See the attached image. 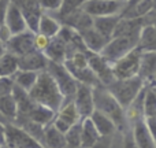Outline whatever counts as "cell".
Listing matches in <instances>:
<instances>
[{
    "label": "cell",
    "mask_w": 156,
    "mask_h": 148,
    "mask_svg": "<svg viewBox=\"0 0 156 148\" xmlns=\"http://www.w3.org/2000/svg\"><path fill=\"white\" fill-rule=\"evenodd\" d=\"M27 93L34 103L45 106V107L54 110L55 113L62 107V104L66 100L62 92H60L59 86L56 85L54 78L47 70L38 73L37 81Z\"/></svg>",
    "instance_id": "1"
},
{
    "label": "cell",
    "mask_w": 156,
    "mask_h": 148,
    "mask_svg": "<svg viewBox=\"0 0 156 148\" xmlns=\"http://www.w3.org/2000/svg\"><path fill=\"white\" fill-rule=\"evenodd\" d=\"M92 93H93V104L94 110L108 115L114 121L118 132H123L130 126L126 118L125 108L118 103V100L111 95V92L107 89V86L99 85L92 86Z\"/></svg>",
    "instance_id": "2"
},
{
    "label": "cell",
    "mask_w": 156,
    "mask_h": 148,
    "mask_svg": "<svg viewBox=\"0 0 156 148\" xmlns=\"http://www.w3.org/2000/svg\"><path fill=\"white\" fill-rule=\"evenodd\" d=\"M147 84L138 75L130 78H115L111 84L107 85V89L111 92L114 97L118 100V103L123 108H126L133 100L137 97V95L144 89Z\"/></svg>",
    "instance_id": "3"
},
{
    "label": "cell",
    "mask_w": 156,
    "mask_h": 148,
    "mask_svg": "<svg viewBox=\"0 0 156 148\" xmlns=\"http://www.w3.org/2000/svg\"><path fill=\"white\" fill-rule=\"evenodd\" d=\"M137 37H129V36H114L105 43L99 54L112 65L119 58L126 55L132 49L137 48Z\"/></svg>",
    "instance_id": "4"
},
{
    "label": "cell",
    "mask_w": 156,
    "mask_h": 148,
    "mask_svg": "<svg viewBox=\"0 0 156 148\" xmlns=\"http://www.w3.org/2000/svg\"><path fill=\"white\" fill-rule=\"evenodd\" d=\"M4 146L10 148H43L40 141L14 122H5L4 125Z\"/></svg>",
    "instance_id": "5"
},
{
    "label": "cell",
    "mask_w": 156,
    "mask_h": 148,
    "mask_svg": "<svg viewBox=\"0 0 156 148\" xmlns=\"http://www.w3.org/2000/svg\"><path fill=\"white\" fill-rule=\"evenodd\" d=\"M47 71L51 74V77L54 78V81L56 82V85L59 86L62 95L65 96L66 100L73 99V95L77 89L78 81L73 77V74L67 70L63 63L58 62H48L47 66Z\"/></svg>",
    "instance_id": "6"
},
{
    "label": "cell",
    "mask_w": 156,
    "mask_h": 148,
    "mask_svg": "<svg viewBox=\"0 0 156 148\" xmlns=\"http://www.w3.org/2000/svg\"><path fill=\"white\" fill-rule=\"evenodd\" d=\"M81 8L92 18L122 15L126 8V0H85Z\"/></svg>",
    "instance_id": "7"
},
{
    "label": "cell",
    "mask_w": 156,
    "mask_h": 148,
    "mask_svg": "<svg viewBox=\"0 0 156 148\" xmlns=\"http://www.w3.org/2000/svg\"><path fill=\"white\" fill-rule=\"evenodd\" d=\"M140 54H141L140 49L134 48L130 52H127L126 55H123L122 58H119L118 60H115L111 65L114 77L121 80V78H130L134 77V75H138Z\"/></svg>",
    "instance_id": "8"
},
{
    "label": "cell",
    "mask_w": 156,
    "mask_h": 148,
    "mask_svg": "<svg viewBox=\"0 0 156 148\" xmlns=\"http://www.w3.org/2000/svg\"><path fill=\"white\" fill-rule=\"evenodd\" d=\"M86 56H88V66L94 73L96 78L99 80V82L101 84V85L107 86L108 84H111L115 80V77H114V74H112L111 63L107 62L101 55L96 54V52L86 51Z\"/></svg>",
    "instance_id": "9"
},
{
    "label": "cell",
    "mask_w": 156,
    "mask_h": 148,
    "mask_svg": "<svg viewBox=\"0 0 156 148\" xmlns=\"http://www.w3.org/2000/svg\"><path fill=\"white\" fill-rule=\"evenodd\" d=\"M34 36L36 33L32 30H25V32L16 33L12 34L11 38L4 44L5 49L11 54H14L15 56H22V55L32 52L36 49L34 47Z\"/></svg>",
    "instance_id": "10"
},
{
    "label": "cell",
    "mask_w": 156,
    "mask_h": 148,
    "mask_svg": "<svg viewBox=\"0 0 156 148\" xmlns=\"http://www.w3.org/2000/svg\"><path fill=\"white\" fill-rule=\"evenodd\" d=\"M73 103L76 106L78 114L81 118H86L89 117L94 110L93 104V93H92V86L86 85V84L78 82L77 89L73 95Z\"/></svg>",
    "instance_id": "11"
},
{
    "label": "cell",
    "mask_w": 156,
    "mask_h": 148,
    "mask_svg": "<svg viewBox=\"0 0 156 148\" xmlns=\"http://www.w3.org/2000/svg\"><path fill=\"white\" fill-rule=\"evenodd\" d=\"M4 25L11 30L12 34L27 30V25H26V21H25L23 14H22V10L19 8V5L14 0L8 2L7 13H5V18H4Z\"/></svg>",
    "instance_id": "12"
},
{
    "label": "cell",
    "mask_w": 156,
    "mask_h": 148,
    "mask_svg": "<svg viewBox=\"0 0 156 148\" xmlns=\"http://www.w3.org/2000/svg\"><path fill=\"white\" fill-rule=\"evenodd\" d=\"M138 77L145 84H156V51H141Z\"/></svg>",
    "instance_id": "13"
},
{
    "label": "cell",
    "mask_w": 156,
    "mask_h": 148,
    "mask_svg": "<svg viewBox=\"0 0 156 148\" xmlns=\"http://www.w3.org/2000/svg\"><path fill=\"white\" fill-rule=\"evenodd\" d=\"M49 60L47 59V56L44 55V52L41 51H34L27 52V54L18 56V65L21 70H30V71H44L47 70Z\"/></svg>",
    "instance_id": "14"
},
{
    "label": "cell",
    "mask_w": 156,
    "mask_h": 148,
    "mask_svg": "<svg viewBox=\"0 0 156 148\" xmlns=\"http://www.w3.org/2000/svg\"><path fill=\"white\" fill-rule=\"evenodd\" d=\"M55 114L56 113H55L54 110L33 102V104L30 106L27 113L25 114L23 117H21V118H16L14 122L27 119V121H32V122H36V124L43 125V126H47V125L52 124V121H54V118H55Z\"/></svg>",
    "instance_id": "15"
},
{
    "label": "cell",
    "mask_w": 156,
    "mask_h": 148,
    "mask_svg": "<svg viewBox=\"0 0 156 148\" xmlns=\"http://www.w3.org/2000/svg\"><path fill=\"white\" fill-rule=\"evenodd\" d=\"M144 18H126L121 16L114 29V36H129V37H137L140 34V30L144 25Z\"/></svg>",
    "instance_id": "16"
},
{
    "label": "cell",
    "mask_w": 156,
    "mask_h": 148,
    "mask_svg": "<svg viewBox=\"0 0 156 148\" xmlns=\"http://www.w3.org/2000/svg\"><path fill=\"white\" fill-rule=\"evenodd\" d=\"M130 130H132L133 139L138 148H156V140L154 136L147 129L144 119H138L136 122L130 124Z\"/></svg>",
    "instance_id": "17"
},
{
    "label": "cell",
    "mask_w": 156,
    "mask_h": 148,
    "mask_svg": "<svg viewBox=\"0 0 156 148\" xmlns=\"http://www.w3.org/2000/svg\"><path fill=\"white\" fill-rule=\"evenodd\" d=\"M60 22H62V25H66V26L74 29L76 32L81 33L82 30L92 27L93 18H92L90 15H88L82 8H80V10H76L71 14H69V15L63 16V18L60 19Z\"/></svg>",
    "instance_id": "18"
},
{
    "label": "cell",
    "mask_w": 156,
    "mask_h": 148,
    "mask_svg": "<svg viewBox=\"0 0 156 148\" xmlns=\"http://www.w3.org/2000/svg\"><path fill=\"white\" fill-rule=\"evenodd\" d=\"M62 29V22L49 13H43L38 21V26H37V32L40 34L45 36L48 38H54L58 36V33Z\"/></svg>",
    "instance_id": "19"
},
{
    "label": "cell",
    "mask_w": 156,
    "mask_h": 148,
    "mask_svg": "<svg viewBox=\"0 0 156 148\" xmlns=\"http://www.w3.org/2000/svg\"><path fill=\"white\" fill-rule=\"evenodd\" d=\"M80 36H81V40H82V44L86 51L96 52V54H99V52L101 51L103 47H104L105 43L108 41V38L101 36L97 30H94L93 27L82 30V32L80 33Z\"/></svg>",
    "instance_id": "20"
},
{
    "label": "cell",
    "mask_w": 156,
    "mask_h": 148,
    "mask_svg": "<svg viewBox=\"0 0 156 148\" xmlns=\"http://www.w3.org/2000/svg\"><path fill=\"white\" fill-rule=\"evenodd\" d=\"M43 148H67L65 133L58 130L52 124L44 128V133L41 137Z\"/></svg>",
    "instance_id": "21"
},
{
    "label": "cell",
    "mask_w": 156,
    "mask_h": 148,
    "mask_svg": "<svg viewBox=\"0 0 156 148\" xmlns=\"http://www.w3.org/2000/svg\"><path fill=\"white\" fill-rule=\"evenodd\" d=\"M140 51H156V26L149 22H144L137 40Z\"/></svg>",
    "instance_id": "22"
},
{
    "label": "cell",
    "mask_w": 156,
    "mask_h": 148,
    "mask_svg": "<svg viewBox=\"0 0 156 148\" xmlns=\"http://www.w3.org/2000/svg\"><path fill=\"white\" fill-rule=\"evenodd\" d=\"M44 55L47 56V59L49 62H58V63H63L66 60V56H67V47H66V43L56 37L51 38L47 45V48L44 49Z\"/></svg>",
    "instance_id": "23"
},
{
    "label": "cell",
    "mask_w": 156,
    "mask_h": 148,
    "mask_svg": "<svg viewBox=\"0 0 156 148\" xmlns=\"http://www.w3.org/2000/svg\"><path fill=\"white\" fill-rule=\"evenodd\" d=\"M89 118H90L92 124L94 125L100 136H112L115 132H118L112 119L105 114L100 113V111L93 110V113L89 115Z\"/></svg>",
    "instance_id": "24"
},
{
    "label": "cell",
    "mask_w": 156,
    "mask_h": 148,
    "mask_svg": "<svg viewBox=\"0 0 156 148\" xmlns=\"http://www.w3.org/2000/svg\"><path fill=\"white\" fill-rule=\"evenodd\" d=\"M121 15H107V16H96L93 18L92 22V27L94 30L100 33L101 36H104L105 38L110 40L112 37L114 29H115L116 23H118Z\"/></svg>",
    "instance_id": "25"
},
{
    "label": "cell",
    "mask_w": 156,
    "mask_h": 148,
    "mask_svg": "<svg viewBox=\"0 0 156 148\" xmlns=\"http://www.w3.org/2000/svg\"><path fill=\"white\" fill-rule=\"evenodd\" d=\"M99 137L100 135L92 124L90 118L86 117L81 119V148H90L99 140Z\"/></svg>",
    "instance_id": "26"
},
{
    "label": "cell",
    "mask_w": 156,
    "mask_h": 148,
    "mask_svg": "<svg viewBox=\"0 0 156 148\" xmlns=\"http://www.w3.org/2000/svg\"><path fill=\"white\" fill-rule=\"evenodd\" d=\"M0 114L7 122H14L18 115V107L12 93L0 96Z\"/></svg>",
    "instance_id": "27"
},
{
    "label": "cell",
    "mask_w": 156,
    "mask_h": 148,
    "mask_svg": "<svg viewBox=\"0 0 156 148\" xmlns=\"http://www.w3.org/2000/svg\"><path fill=\"white\" fill-rule=\"evenodd\" d=\"M18 70V56L5 51L0 56V77H12Z\"/></svg>",
    "instance_id": "28"
},
{
    "label": "cell",
    "mask_w": 156,
    "mask_h": 148,
    "mask_svg": "<svg viewBox=\"0 0 156 148\" xmlns=\"http://www.w3.org/2000/svg\"><path fill=\"white\" fill-rule=\"evenodd\" d=\"M37 77H38L37 71L21 70V69H19V70L12 75V80L16 86H19L21 89H23V91H26V92H29L30 89L33 88V85L36 84V81H37Z\"/></svg>",
    "instance_id": "29"
},
{
    "label": "cell",
    "mask_w": 156,
    "mask_h": 148,
    "mask_svg": "<svg viewBox=\"0 0 156 148\" xmlns=\"http://www.w3.org/2000/svg\"><path fill=\"white\" fill-rule=\"evenodd\" d=\"M144 117L156 115V84H147L144 88Z\"/></svg>",
    "instance_id": "30"
},
{
    "label": "cell",
    "mask_w": 156,
    "mask_h": 148,
    "mask_svg": "<svg viewBox=\"0 0 156 148\" xmlns=\"http://www.w3.org/2000/svg\"><path fill=\"white\" fill-rule=\"evenodd\" d=\"M56 115L59 118H62L63 121H66L69 125H74L77 122H80L81 119V115L78 114L76 106H74L73 100H65V103L62 104V107L56 111Z\"/></svg>",
    "instance_id": "31"
},
{
    "label": "cell",
    "mask_w": 156,
    "mask_h": 148,
    "mask_svg": "<svg viewBox=\"0 0 156 148\" xmlns=\"http://www.w3.org/2000/svg\"><path fill=\"white\" fill-rule=\"evenodd\" d=\"M67 148H81V121L71 125L65 133Z\"/></svg>",
    "instance_id": "32"
},
{
    "label": "cell",
    "mask_w": 156,
    "mask_h": 148,
    "mask_svg": "<svg viewBox=\"0 0 156 148\" xmlns=\"http://www.w3.org/2000/svg\"><path fill=\"white\" fill-rule=\"evenodd\" d=\"M83 3H85V0H62V5H60L59 11L56 14H54V15L60 21L63 16L69 15V14H71L76 10H80Z\"/></svg>",
    "instance_id": "33"
},
{
    "label": "cell",
    "mask_w": 156,
    "mask_h": 148,
    "mask_svg": "<svg viewBox=\"0 0 156 148\" xmlns=\"http://www.w3.org/2000/svg\"><path fill=\"white\" fill-rule=\"evenodd\" d=\"M43 13L56 14L62 5V0H37Z\"/></svg>",
    "instance_id": "34"
},
{
    "label": "cell",
    "mask_w": 156,
    "mask_h": 148,
    "mask_svg": "<svg viewBox=\"0 0 156 148\" xmlns=\"http://www.w3.org/2000/svg\"><path fill=\"white\" fill-rule=\"evenodd\" d=\"M14 80L12 77H0V96L11 95L14 89Z\"/></svg>",
    "instance_id": "35"
},
{
    "label": "cell",
    "mask_w": 156,
    "mask_h": 148,
    "mask_svg": "<svg viewBox=\"0 0 156 148\" xmlns=\"http://www.w3.org/2000/svg\"><path fill=\"white\" fill-rule=\"evenodd\" d=\"M121 135H122V146H123V148H138L137 144H136V141H134V139H133L130 126L127 128L126 130L121 132Z\"/></svg>",
    "instance_id": "36"
},
{
    "label": "cell",
    "mask_w": 156,
    "mask_h": 148,
    "mask_svg": "<svg viewBox=\"0 0 156 148\" xmlns=\"http://www.w3.org/2000/svg\"><path fill=\"white\" fill-rule=\"evenodd\" d=\"M49 40H51V38L45 37V36L40 34V33H36V36H34V47H36V49H37V51L44 52V49H45L47 45H48Z\"/></svg>",
    "instance_id": "37"
},
{
    "label": "cell",
    "mask_w": 156,
    "mask_h": 148,
    "mask_svg": "<svg viewBox=\"0 0 156 148\" xmlns=\"http://www.w3.org/2000/svg\"><path fill=\"white\" fill-rule=\"evenodd\" d=\"M112 136H100L99 140H97L90 148H110L111 147V140H112Z\"/></svg>",
    "instance_id": "38"
},
{
    "label": "cell",
    "mask_w": 156,
    "mask_h": 148,
    "mask_svg": "<svg viewBox=\"0 0 156 148\" xmlns=\"http://www.w3.org/2000/svg\"><path fill=\"white\" fill-rule=\"evenodd\" d=\"M11 36H12V33H11V30L8 29L7 26H5L4 23L0 25V43L5 44L8 40L11 38Z\"/></svg>",
    "instance_id": "39"
},
{
    "label": "cell",
    "mask_w": 156,
    "mask_h": 148,
    "mask_svg": "<svg viewBox=\"0 0 156 148\" xmlns=\"http://www.w3.org/2000/svg\"><path fill=\"white\" fill-rule=\"evenodd\" d=\"M110 148H123V146H122V135H121V132L114 133Z\"/></svg>",
    "instance_id": "40"
},
{
    "label": "cell",
    "mask_w": 156,
    "mask_h": 148,
    "mask_svg": "<svg viewBox=\"0 0 156 148\" xmlns=\"http://www.w3.org/2000/svg\"><path fill=\"white\" fill-rule=\"evenodd\" d=\"M8 2H10V0H0V25L4 23V18H5V13H7Z\"/></svg>",
    "instance_id": "41"
},
{
    "label": "cell",
    "mask_w": 156,
    "mask_h": 148,
    "mask_svg": "<svg viewBox=\"0 0 156 148\" xmlns=\"http://www.w3.org/2000/svg\"><path fill=\"white\" fill-rule=\"evenodd\" d=\"M4 125L5 122L0 121V146H4Z\"/></svg>",
    "instance_id": "42"
},
{
    "label": "cell",
    "mask_w": 156,
    "mask_h": 148,
    "mask_svg": "<svg viewBox=\"0 0 156 148\" xmlns=\"http://www.w3.org/2000/svg\"><path fill=\"white\" fill-rule=\"evenodd\" d=\"M144 21L149 22V23H154L155 26H156V13H151L149 15H147L145 18H144Z\"/></svg>",
    "instance_id": "43"
},
{
    "label": "cell",
    "mask_w": 156,
    "mask_h": 148,
    "mask_svg": "<svg viewBox=\"0 0 156 148\" xmlns=\"http://www.w3.org/2000/svg\"><path fill=\"white\" fill-rule=\"evenodd\" d=\"M5 51H7V49H5V45L3 43H0V56H2V55L4 54Z\"/></svg>",
    "instance_id": "44"
},
{
    "label": "cell",
    "mask_w": 156,
    "mask_h": 148,
    "mask_svg": "<svg viewBox=\"0 0 156 148\" xmlns=\"http://www.w3.org/2000/svg\"><path fill=\"white\" fill-rule=\"evenodd\" d=\"M152 13H156V0H154V11Z\"/></svg>",
    "instance_id": "45"
},
{
    "label": "cell",
    "mask_w": 156,
    "mask_h": 148,
    "mask_svg": "<svg viewBox=\"0 0 156 148\" xmlns=\"http://www.w3.org/2000/svg\"><path fill=\"white\" fill-rule=\"evenodd\" d=\"M2 148H10V147H7V146H2Z\"/></svg>",
    "instance_id": "46"
},
{
    "label": "cell",
    "mask_w": 156,
    "mask_h": 148,
    "mask_svg": "<svg viewBox=\"0 0 156 148\" xmlns=\"http://www.w3.org/2000/svg\"><path fill=\"white\" fill-rule=\"evenodd\" d=\"M0 148H2V146H0Z\"/></svg>",
    "instance_id": "47"
},
{
    "label": "cell",
    "mask_w": 156,
    "mask_h": 148,
    "mask_svg": "<svg viewBox=\"0 0 156 148\" xmlns=\"http://www.w3.org/2000/svg\"><path fill=\"white\" fill-rule=\"evenodd\" d=\"M126 2H127V0H126Z\"/></svg>",
    "instance_id": "48"
}]
</instances>
